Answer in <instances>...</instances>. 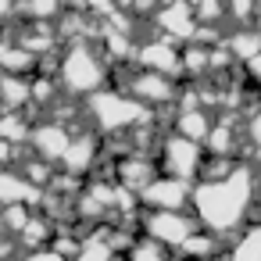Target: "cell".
Instances as JSON below:
<instances>
[{"instance_id":"obj_1","label":"cell","mask_w":261,"mask_h":261,"mask_svg":"<svg viewBox=\"0 0 261 261\" xmlns=\"http://www.w3.org/2000/svg\"><path fill=\"white\" fill-rule=\"evenodd\" d=\"M257 197H261V172L257 165L243 161L222 182H197L190 211L200 222V229L232 243L243 229L257 222Z\"/></svg>"},{"instance_id":"obj_2","label":"cell","mask_w":261,"mask_h":261,"mask_svg":"<svg viewBox=\"0 0 261 261\" xmlns=\"http://www.w3.org/2000/svg\"><path fill=\"white\" fill-rule=\"evenodd\" d=\"M58 83H61V93H65V97L86 104L90 97L111 90V83H115V68H111V61L104 58L100 43L79 40V43H68V47L61 50Z\"/></svg>"},{"instance_id":"obj_3","label":"cell","mask_w":261,"mask_h":261,"mask_svg":"<svg viewBox=\"0 0 261 261\" xmlns=\"http://www.w3.org/2000/svg\"><path fill=\"white\" fill-rule=\"evenodd\" d=\"M86 122L100 140H111V136H129L140 125L158 122V111H150L147 104H140L125 90L111 86V90H104V93L86 100Z\"/></svg>"},{"instance_id":"obj_4","label":"cell","mask_w":261,"mask_h":261,"mask_svg":"<svg viewBox=\"0 0 261 261\" xmlns=\"http://www.w3.org/2000/svg\"><path fill=\"white\" fill-rule=\"evenodd\" d=\"M158 165H161V175H172V179H182V182L197 186L200 175H204V165H207V150L193 140L165 133L161 150H158Z\"/></svg>"},{"instance_id":"obj_5","label":"cell","mask_w":261,"mask_h":261,"mask_svg":"<svg viewBox=\"0 0 261 261\" xmlns=\"http://www.w3.org/2000/svg\"><path fill=\"white\" fill-rule=\"evenodd\" d=\"M140 232L147 240H154L158 247L179 254L186 247V240L193 232H200V222L193 218V211H143Z\"/></svg>"},{"instance_id":"obj_6","label":"cell","mask_w":261,"mask_h":261,"mask_svg":"<svg viewBox=\"0 0 261 261\" xmlns=\"http://www.w3.org/2000/svg\"><path fill=\"white\" fill-rule=\"evenodd\" d=\"M129 97H136L140 104H147L150 111H175L179 104V93H182V79H172V75H158V72H140L133 68L129 83L122 86Z\"/></svg>"},{"instance_id":"obj_7","label":"cell","mask_w":261,"mask_h":261,"mask_svg":"<svg viewBox=\"0 0 261 261\" xmlns=\"http://www.w3.org/2000/svg\"><path fill=\"white\" fill-rule=\"evenodd\" d=\"M136 68L140 72H158V75H172L182 79V47L150 33L147 40H140L136 47Z\"/></svg>"},{"instance_id":"obj_8","label":"cell","mask_w":261,"mask_h":261,"mask_svg":"<svg viewBox=\"0 0 261 261\" xmlns=\"http://www.w3.org/2000/svg\"><path fill=\"white\" fill-rule=\"evenodd\" d=\"M100 158H104V140L93 129L75 133V140H72V147H68L65 161H61V172L72 175V179H79V182H86L100 168Z\"/></svg>"},{"instance_id":"obj_9","label":"cell","mask_w":261,"mask_h":261,"mask_svg":"<svg viewBox=\"0 0 261 261\" xmlns=\"http://www.w3.org/2000/svg\"><path fill=\"white\" fill-rule=\"evenodd\" d=\"M150 29H154L158 36H165V40L186 47V43L197 40V29H200V25H197L193 4H161L158 15H154V22H150Z\"/></svg>"},{"instance_id":"obj_10","label":"cell","mask_w":261,"mask_h":261,"mask_svg":"<svg viewBox=\"0 0 261 261\" xmlns=\"http://www.w3.org/2000/svg\"><path fill=\"white\" fill-rule=\"evenodd\" d=\"M193 190H197L193 182L161 175L154 186L143 190L140 204H143V211H190L193 207Z\"/></svg>"},{"instance_id":"obj_11","label":"cell","mask_w":261,"mask_h":261,"mask_svg":"<svg viewBox=\"0 0 261 261\" xmlns=\"http://www.w3.org/2000/svg\"><path fill=\"white\" fill-rule=\"evenodd\" d=\"M75 133L54 118H36V129H33V140H29V154L50 161V165H61L68 147H72Z\"/></svg>"},{"instance_id":"obj_12","label":"cell","mask_w":261,"mask_h":261,"mask_svg":"<svg viewBox=\"0 0 261 261\" xmlns=\"http://www.w3.org/2000/svg\"><path fill=\"white\" fill-rule=\"evenodd\" d=\"M158 179H161V165H158V158H150V154H129V158H122V161L115 165V182H118L122 190L136 193V197H143V190L154 186Z\"/></svg>"},{"instance_id":"obj_13","label":"cell","mask_w":261,"mask_h":261,"mask_svg":"<svg viewBox=\"0 0 261 261\" xmlns=\"http://www.w3.org/2000/svg\"><path fill=\"white\" fill-rule=\"evenodd\" d=\"M43 197H47V193L36 190L18 168H0V211L18 207V204L40 211V207H43Z\"/></svg>"},{"instance_id":"obj_14","label":"cell","mask_w":261,"mask_h":261,"mask_svg":"<svg viewBox=\"0 0 261 261\" xmlns=\"http://www.w3.org/2000/svg\"><path fill=\"white\" fill-rule=\"evenodd\" d=\"M0 111H4V115L33 111V79L29 75L0 72Z\"/></svg>"},{"instance_id":"obj_15","label":"cell","mask_w":261,"mask_h":261,"mask_svg":"<svg viewBox=\"0 0 261 261\" xmlns=\"http://www.w3.org/2000/svg\"><path fill=\"white\" fill-rule=\"evenodd\" d=\"M215 115L204 111V108H193V111H172V133L182 136V140H193V143H207L211 129H215Z\"/></svg>"},{"instance_id":"obj_16","label":"cell","mask_w":261,"mask_h":261,"mask_svg":"<svg viewBox=\"0 0 261 261\" xmlns=\"http://www.w3.org/2000/svg\"><path fill=\"white\" fill-rule=\"evenodd\" d=\"M225 47H229V54L236 58V65L243 68V65H250L257 54H261V33L250 25V29H229L225 33Z\"/></svg>"},{"instance_id":"obj_17","label":"cell","mask_w":261,"mask_h":261,"mask_svg":"<svg viewBox=\"0 0 261 261\" xmlns=\"http://www.w3.org/2000/svg\"><path fill=\"white\" fill-rule=\"evenodd\" d=\"M18 172L36 186V190H50V182L58 179V172H54V165L50 161H43V158H36V154H29V147L22 150V161H18Z\"/></svg>"},{"instance_id":"obj_18","label":"cell","mask_w":261,"mask_h":261,"mask_svg":"<svg viewBox=\"0 0 261 261\" xmlns=\"http://www.w3.org/2000/svg\"><path fill=\"white\" fill-rule=\"evenodd\" d=\"M225 261H261V225L243 229V232L229 243Z\"/></svg>"},{"instance_id":"obj_19","label":"cell","mask_w":261,"mask_h":261,"mask_svg":"<svg viewBox=\"0 0 261 261\" xmlns=\"http://www.w3.org/2000/svg\"><path fill=\"white\" fill-rule=\"evenodd\" d=\"M193 15H197V25L204 29H222L229 22V4H218V0H197L193 4Z\"/></svg>"},{"instance_id":"obj_20","label":"cell","mask_w":261,"mask_h":261,"mask_svg":"<svg viewBox=\"0 0 261 261\" xmlns=\"http://www.w3.org/2000/svg\"><path fill=\"white\" fill-rule=\"evenodd\" d=\"M125 261H179V254H172V250L158 247L154 240L140 236V240H136V247L125 254Z\"/></svg>"},{"instance_id":"obj_21","label":"cell","mask_w":261,"mask_h":261,"mask_svg":"<svg viewBox=\"0 0 261 261\" xmlns=\"http://www.w3.org/2000/svg\"><path fill=\"white\" fill-rule=\"evenodd\" d=\"M75 261H125V254H118V250H115V247H108L104 240H93V236H86V243H83V254H79Z\"/></svg>"},{"instance_id":"obj_22","label":"cell","mask_w":261,"mask_h":261,"mask_svg":"<svg viewBox=\"0 0 261 261\" xmlns=\"http://www.w3.org/2000/svg\"><path fill=\"white\" fill-rule=\"evenodd\" d=\"M243 133H247V158H243V161H250V165L261 168V111H254V115L247 118Z\"/></svg>"},{"instance_id":"obj_23","label":"cell","mask_w":261,"mask_h":261,"mask_svg":"<svg viewBox=\"0 0 261 261\" xmlns=\"http://www.w3.org/2000/svg\"><path fill=\"white\" fill-rule=\"evenodd\" d=\"M33 207H25V204H18V207H8V211H0V218H4V225H8V232L15 236V243H18V236L29 229V222H33Z\"/></svg>"},{"instance_id":"obj_24","label":"cell","mask_w":261,"mask_h":261,"mask_svg":"<svg viewBox=\"0 0 261 261\" xmlns=\"http://www.w3.org/2000/svg\"><path fill=\"white\" fill-rule=\"evenodd\" d=\"M22 257V250H18V243H15V236L8 232V225H4V218H0V261H18Z\"/></svg>"},{"instance_id":"obj_25","label":"cell","mask_w":261,"mask_h":261,"mask_svg":"<svg viewBox=\"0 0 261 261\" xmlns=\"http://www.w3.org/2000/svg\"><path fill=\"white\" fill-rule=\"evenodd\" d=\"M18 261H68L65 254H58L54 247H43V250H33V254H22Z\"/></svg>"},{"instance_id":"obj_26","label":"cell","mask_w":261,"mask_h":261,"mask_svg":"<svg viewBox=\"0 0 261 261\" xmlns=\"http://www.w3.org/2000/svg\"><path fill=\"white\" fill-rule=\"evenodd\" d=\"M18 18V8L11 4V0H0V29H4L8 22H15Z\"/></svg>"}]
</instances>
